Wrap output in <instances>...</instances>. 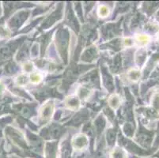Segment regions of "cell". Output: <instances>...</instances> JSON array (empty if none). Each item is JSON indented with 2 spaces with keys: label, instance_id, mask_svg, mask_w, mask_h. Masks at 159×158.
Listing matches in <instances>:
<instances>
[{
  "label": "cell",
  "instance_id": "obj_1",
  "mask_svg": "<svg viewBox=\"0 0 159 158\" xmlns=\"http://www.w3.org/2000/svg\"><path fill=\"white\" fill-rule=\"evenodd\" d=\"M53 41V44L62 64L65 66H67L70 63V59L72 56V45L73 43H77L76 37H72L71 31L61 22L57 25Z\"/></svg>",
  "mask_w": 159,
  "mask_h": 158
},
{
  "label": "cell",
  "instance_id": "obj_2",
  "mask_svg": "<svg viewBox=\"0 0 159 158\" xmlns=\"http://www.w3.org/2000/svg\"><path fill=\"white\" fill-rule=\"evenodd\" d=\"M65 2H57L54 5L51 11L46 14L41 23L37 29V33H43L55 28L60 21H63L64 17ZM59 25V24H58Z\"/></svg>",
  "mask_w": 159,
  "mask_h": 158
},
{
  "label": "cell",
  "instance_id": "obj_3",
  "mask_svg": "<svg viewBox=\"0 0 159 158\" xmlns=\"http://www.w3.org/2000/svg\"><path fill=\"white\" fill-rule=\"evenodd\" d=\"M124 16L120 17L116 21H106L101 25L98 30L99 40L101 43L109 41L115 38L120 37L123 34L122 25L124 22Z\"/></svg>",
  "mask_w": 159,
  "mask_h": 158
},
{
  "label": "cell",
  "instance_id": "obj_4",
  "mask_svg": "<svg viewBox=\"0 0 159 158\" xmlns=\"http://www.w3.org/2000/svg\"><path fill=\"white\" fill-rule=\"evenodd\" d=\"M68 129L63 124L58 122L52 121L44 127H41L38 131V134L44 140L48 141H59L68 134Z\"/></svg>",
  "mask_w": 159,
  "mask_h": 158
},
{
  "label": "cell",
  "instance_id": "obj_5",
  "mask_svg": "<svg viewBox=\"0 0 159 158\" xmlns=\"http://www.w3.org/2000/svg\"><path fill=\"white\" fill-rule=\"evenodd\" d=\"M154 136L155 130L147 128L138 120V128H136L135 134L133 137L134 142L143 149L149 150L150 149H152Z\"/></svg>",
  "mask_w": 159,
  "mask_h": 158
},
{
  "label": "cell",
  "instance_id": "obj_6",
  "mask_svg": "<svg viewBox=\"0 0 159 158\" xmlns=\"http://www.w3.org/2000/svg\"><path fill=\"white\" fill-rule=\"evenodd\" d=\"M56 104L54 99L47 100L42 104H40L37 116V124L38 128L44 127L52 122L56 111Z\"/></svg>",
  "mask_w": 159,
  "mask_h": 158
},
{
  "label": "cell",
  "instance_id": "obj_7",
  "mask_svg": "<svg viewBox=\"0 0 159 158\" xmlns=\"http://www.w3.org/2000/svg\"><path fill=\"white\" fill-rule=\"evenodd\" d=\"M31 16L32 9H21L9 17L6 26L11 33L19 31L21 27H23L25 24L29 21Z\"/></svg>",
  "mask_w": 159,
  "mask_h": 158
},
{
  "label": "cell",
  "instance_id": "obj_8",
  "mask_svg": "<svg viewBox=\"0 0 159 158\" xmlns=\"http://www.w3.org/2000/svg\"><path fill=\"white\" fill-rule=\"evenodd\" d=\"M39 108V103L37 101H28V102H18L12 104V109L18 114V117L25 120L37 116Z\"/></svg>",
  "mask_w": 159,
  "mask_h": 158
},
{
  "label": "cell",
  "instance_id": "obj_9",
  "mask_svg": "<svg viewBox=\"0 0 159 158\" xmlns=\"http://www.w3.org/2000/svg\"><path fill=\"white\" fill-rule=\"evenodd\" d=\"M63 23L66 27L69 29L71 32H73L76 36L80 33L81 26L80 21L78 19L77 16L74 11L72 2H66L65 3L64 17H63Z\"/></svg>",
  "mask_w": 159,
  "mask_h": 158
},
{
  "label": "cell",
  "instance_id": "obj_10",
  "mask_svg": "<svg viewBox=\"0 0 159 158\" xmlns=\"http://www.w3.org/2000/svg\"><path fill=\"white\" fill-rule=\"evenodd\" d=\"M100 78H101V85L103 86L108 93H114L116 90V80L114 76L110 72L108 66L103 60L100 61L99 66Z\"/></svg>",
  "mask_w": 159,
  "mask_h": 158
},
{
  "label": "cell",
  "instance_id": "obj_11",
  "mask_svg": "<svg viewBox=\"0 0 159 158\" xmlns=\"http://www.w3.org/2000/svg\"><path fill=\"white\" fill-rule=\"evenodd\" d=\"M27 37L26 35L20 36L0 47V61L7 60L15 55L23 42L27 40Z\"/></svg>",
  "mask_w": 159,
  "mask_h": 158
},
{
  "label": "cell",
  "instance_id": "obj_12",
  "mask_svg": "<svg viewBox=\"0 0 159 158\" xmlns=\"http://www.w3.org/2000/svg\"><path fill=\"white\" fill-rule=\"evenodd\" d=\"M91 113L89 108H83L79 109L72 115L66 123L63 124V126L68 128H73L74 130L82 127L85 124L88 123L90 120Z\"/></svg>",
  "mask_w": 159,
  "mask_h": 158
},
{
  "label": "cell",
  "instance_id": "obj_13",
  "mask_svg": "<svg viewBox=\"0 0 159 158\" xmlns=\"http://www.w3.org/2000/svg\"><path fill=\"white\" fill-rule=\"evenodd\" d=\"M5 134L6 136L14 145L23 150H30V146L25 138V133H23L20 129L13 127V126H8L5 129Z\"/></svg>",
  "mask_w": 159,
  "mask_h": 158
},
{
  "label": "cell",
  "instance_id": "obj_14",
  "mask_svg": "<svg viewBox=\"0 0 159 158\" xmlns=\"http://www.w3.org/2000/svg\"><path fill=\"white\" fill-rule=\"evenodd\" d=\"M77 83L79 85H83L89 86L93 89H101V78H100L99 70L98 68H93L89 70V71L85 73L82 76L80 77Z\"/></svg>",
  "mask_w": 159,
  "mask_h": 158
},
{
  "label": "cell",
  "instance_id": "obj_15",
  "mask_svg": "<svg viewBox=\"0 0 159 158\" xmlns=\"http://www.w3.org/2000/svg\"><path fill=\"white\" fill-rule=\"evenodd\" d=\"M108 120L102 112L98 114L93 118V121L91 122V125L95 135V141L98 143L100 142L101 139L103 138L104 134L108 128Z\"/></svg>",
  "mask_w": 159,
  "mask_h": 158
},
{
  "label": "cell",
  "instance_id": "obj_16",
  "mask_svg": "<svg viewBox=\"0 0 159 158\" xmlns=\"http://www.w3.org/2000/svg\"><path fill=\"white\" fill-rule=\"evenodd\" d=\"M99 48L98 45L93 43L85 47L79 56V62L82 64L94 65L99 59Z\"/></svg>",
  "mask_w": 159,
  "mask_h": 158
},
{
  "label": "cell",
  "instance_id": "obj_17",
  "mask_svg": "<svg viewBox=\"0 0 159 158\" xmlns=\"http://www.w3.org/2000/svg\"><path fill=\"white\" fill-rule=\"evenodd\" d=\"M25 135L30 149L34 151H44V140L36 132H33L27 127H25Z\"/></svg>",
  "mask_w": 159,
  "mask_h": 158
},
{
  "label": "cell",
  "instance_id": "obj_18",
  "mask_svg": "<svg viewBox=\"0 0 159 158\" xmlns=\"http://www.w3.org/2000/svg\"><path fill=\"white\" fill-rule=\"evenodd\" d=\"M89 138L85 133L77 132L75 133L70 138V144L72 149L76 151H83L86 150L89 146Z\"/></svg>",
  "mask_w": 159,
  "mask_h": 158
},
{
  "label": "cell",
  "instance_id": "obj_19",
  "mask_svg": "<svg viewBox=\"0 0 159 158\" xmlns=\"http://www.w3.org/2000/svg\"><path fill=\"white\" fill-rule=\"evenodd\" d=\"M33 41L31 40H25L23 43L20 46L18 52H16L14 61L18 64L23 63L26 61L31 60L30 58V49H31L32 43Z\"/></svg>",
  "mask_w": 159,
  "mask_h": 158
},
{
  "label": "cell",
  "instance_id": "obj_20",
  "mask_svg": "<svg viewBox=\"0 0 159 158\" xmlns=\"http://www.w3.org/2000/svg\"><path fill=\"white\" fill-rule=\"evenodd\" d=\"M121 37H118V38H115L109 41L105 42L100 44L99 46V51H102V52H113L115 54L119 53L123 47V42Z\"/></svg>",
  "mask_w": 159,
  "mask_h": 158
},
{
  "label": "cell",
  "instance_id": "obj_21",
  "mask_svg": "<svg viewBox=\"0 0 159 158\" xmlns=\"http://www.w3.org/2000/svg\"><path fill=\"white\" fill-rule=\"evenodd\" d=\"M115 2H101L98 5L94 14L98 19L105 20L109 17L113 10Z\"/></svg>",
  "mask_w": 159,
  "mask_h": 158
},
{
  "label": "cell",
  "instance_id": "obj_22",
  "mask_svg": "<svg viewBox=\"0 0 159 158\" xmlns=\"http://www.w3.org/2000/svg\"><path fill=\"white\" fill-rule=\"evenodd\" d=\"M119 132L120 130L117 127V125H111L110 127H108L103 137L104 141L108 147L112 148L115 146L118 138Z\"/></svg>",
  "mask_w": 159,
  "mask_h": 158
},
{
  "label": "cell",
  "instance_id": "obj_23",
  "mask_svg": "<svg viewBox=\"0 0 159 158\" xmlns=\"http://www.w3.org/2000/svg\"><path fill=\"white\" fill-rule=\"evenodd\" d=\"M135 5V2H117L115 3L113 8V13H112V17L111 19H116V17L118 16L122 17L124 14H128L131 12L132 10L133 7Z\"/></svg>",
  "mask_w": 159,
  "mask_h": 158
},
{
  "label": "cell",
  "instance_id": "obj_24",
  "mask_svg": "<svg viewBox=\"0 0 159 158\" xmlns=\"http://www.w3.org/2000/svg\"><path fill=\"white\" fill-rule=\"evenodd\" d=\"M95 90L86 85H79L75 89V95L82 102H89L94 95Z\"/></svg>",
  "mask_w": 159,
  "mask_h": 158
},
{
  "label": "cell",
  "instance_id": "obj_25",
  "mask_svg": "<svg viewBox=\"0 0 159 158\" xmlns=\"http://www.w3.org/2000/svg\"><path fill=\"white\" fill-rule=\"evenodd\" d=\"M159 61V51L153 53L150 56V59L145 63V67H144L143 73H142V78L143 80H146L149 77V75L152 73L153 70L155 68L156 65Z\"/></svg>",
  "mask_w": 159,
  "mask_h": 158
},
{
  "label": "cell",
  "instance_id": "obj_26",
  "mask_svg": "<svg viewBox=\"0 0 159 158\" xmlns=\"http://www.w3.org/2000/svg\"><path fill=\"white\" fill-rule=\"evenodd\" d=\"M81 104H82V101L75 94L68 95L63 100L64 108L72 112H76L79 109H81Z\"/></svg>",
  "mask_w": 159,
  "mask_h": 158
},
{
  "label": "cell",
  "instance_id": "obj_27",
  "mask_svg": "<svg viewBox=\"0 0 159 158\" xmlns=\"http://www.w3.org/2000/svg\"><path fill=\"white\" fill-rule=\"evenodd\" d=\"M59 149V141H48L44 143V152L46 158H56Z\"/></svg>",
  "mask_w": 159,
  "mask_h": 158
},
{
  "label": "cell",
  "instance_id": "obj_28",
  "mask_svg": "<svg viewBox=\"0 0 159 158\" xmlns=\"http://www.w3.org/2000/svg\"><path fill=\"white\" fill-rule=\"evenodd\" d=\"M137 126L135 123L131 122H124L121 125V130L120 132L122 133L124 137L128 138H133L134 135L136 131Z\"/></svg>",
  "mask_w": 159,
  "mask_h": 158
},
{
  "label": "cell",
  "instance_id": "obj_29",
  "mask_svg": "<svg viewBox=\"0 0 159 158\" xmlns=\"http://www.w3.org/2000/svg\"><path fill=\"white\" fill-rule=\"evenodd\" d=\"M134 43L139 48H144L146 46H147L150 43L151 40L150 35L147 33H136L133 37Z\"/></svg>",
  "mask_w": 159,
  "mask_h": 158
},
{
  "label": "cell",
  "instance_id": "obj_30",
  "mask_svg": "<svg viewBox=\"0 0 159 158\" xmlns=\"http://www.w3.org/2000/svg\"><path fill=\"white\" fill-rule=\"evenodd\" d=\"M159 2H143L141 4L140 10L141 12L150 17L154 12L158 10Z\"/></svg>",
  "mask_w": 159,
  "mask_h": 158
},
{
  "label": "cell",
  "instance_id": "obj_31",
  "mask_svg": "<svg viewBox=\"0 0 159 158\" xmlns=\"http://www.w3.org/2000/svg\"><path fill=\"white\" fill-rule=\"evenodd\" d=\"M121 104V97L120 96L116 93L110 94L107 99V105L113 111H117L120 108Z\"/></svg>",
  "mask_w": 159,
  "mask_h": 158
},
{
  "label": "cell",
  "instance_id": "obj_32",
  "mask_svg": "<svg viewBox=\"0 0 159 158\" xmlns=\"http://www.w3.org/2000/svg\"><path fill=\"white\" fill-rule=\"evenodd\" d=\"M147 51L145 48H139L135 51L134 56V62L138 67H142L147 62Z\"/></svg>",
  "mask_w": 159,
  "mask_h": 158
},
{
  "label": "cell",
  "instance_id": "obj_33",
  "mask_svg": "<svg viewBox=\"0 0 159 158\" xmlns=\"http://www.w3.org/2000/svg\"><path fill=\"white\" fill-rule=\"evenodd\" d=\"M125 78L127 81L131 82V84L136 83L139 81L140 78H142V73L138 68H131L128 70L125 73Z\"/></svg>",
  "mask_w": 159,
  "mask_h": 158
},
{
  "label": "cell",
  "instance_id": "obj_34",
  "mask_svg": "<svg viewBox=\"0 0 159 158\" xmlns=\"http://www.w3.org/2000/svg\"><path fill=\"white\" fill-rule=\"evenodd\" d=\"M44 73L40 70H34L29 75V81H30V85H37V86L40 85V83L44 80Z\"/></svg>",
  "mask_w": 159,
  "mask_h": 158
},
{
  "label": "cell",
  "instance_id": "obj_35",
  "mask_svg": "<svg viewBox=\"0 0 159 158\" xmlns=\"http://www.w3.org/2000/svg\"><path fill=\"white\" fill-rule=\"evenodd\" d=\"M72 6H73L74 11H75V14L77 16L78 19L79 20L81 23L85 24V17H84V12H83V9H82V4L81 2H72Z\"/></svg>",
  "mask_w": 159,
  "mask_h": 158
},
{
  "label": "cell",
  "instance_id": "obj_36",
  "mask_svg": "<svg viewBox=\"0 0 159 158\" xmlns=\"http://www.w3.org/2000/svg\"><path fill=\"white\" fill-rule=\"evenodd\" d=\"M30 84L29 76L25 73H20L14 79V85L18 87H25Z\"/></svg>",
  "mask_w": 159,
  "mask_h": 158
},
{
  "label": "cell",
  "instance_id": "obj_37",
  "mask_svg": "<svg viewBox=\"0 0 159 158\" xmlns=\"http://www.w3.org/2000/svg\"><path fill=\"white\" fill-rule=\"evenodd\" d=\"M143 31L147 32V34H155L159 31L158 24L155 21H149L145 22L143 26Z\"/></svg>",
  "mask_w": 159,
  "mask_h": 158
},
{
  "label": "cell",
  "instance_id": "obj_38",
  "mask_svg": "<svg viewBox=\"0 0 159 158\" xmlns=\"http://www.w3.org/2000/svg\"><path fill=\"white\" fill-rule=\"evenodd\" d=\"M150 108L159 114V91L152 93V96L150 97Z\"/></svg>",
  "mask_w": 159,
  "mask_h": 158
},
{
  "label": "cell",
  "instance_id": "obj_39",
  "mask_svg": "<svg viewBox=\"0 0 159 158\" xmlns=\"http://www.w3.org/2000/svg\"><path fill=\"white\" fill-rule=\"evenodd\" d=\"M82 4V9H83V12H84L85 18L87 17L91 13L94 11V7H96V2H83Z\"/></svg>",
  "mask_w": 159,
  "mask_h": 158
},
{
  "label": "cell",
  "instance_id": "obj_40",
  "mask_svg": "<svg viewBox=\"0 0 159 158\" xmlns=\"http://www.w3.org/2000/svg\"><path fill=\"white\" fill-rule=\"evenodd\" d=\"M40 45L37 41H33L32 43L31 49H30V58L31 60H34L40 57Z\"/></svg>",
  "mask_w": 159,
  "mask_h": 158
},
{
  "label": "cell",
  "instance_id": "obj_41",
  "mask_svg": "<svg viewBox=\"0 0 159 158\" xmlns=\"http://www.w3.org/2000/svg\"><path fill=\"white\" fill-rule=\"evenodd\" d=\"M110 158H127V153L122 147H115L111 152Z\"/></svg>",
  "mask_w": 159,
  "mask_h": 158
},
{
  "label": "cell",
  "instance_id": "obj_42",
  "mask_svg": "<svg viewBox=\"0 0 159 158\" xmlns=\"http://www.w3.org/2000/svg\"><path fill=\"white\" fill-rule=\"evenodd\" d=\"M21 70H22V73L25 74H31L32 72L34 71V69H35V65L33 63V62L32 60H29L25 62V63H21Z\"/></svg>",
  "mask_w": 159,
  "mask_h": 158
},
{
  "label": "cell",
  "instance_id": "obj_43",
  "mask_svg": "<svg viewBox=\"0 0 159 158\" xmlns=\"http://www.w3.org/2000/svg\"><path fill=\"white\" fill-rule=\"evenodd\" d=\"M155 140H154V142L153 143L152 148L153 150H155L156 149L159 147V120L157 123V130L155 131Z\"/></svg>",
  "mask_w": 159,
  "mask_h": 158
},
{
  "label": "cell",
  "instance_id": "obj_44",
  "mask_svg": "<svg viewBox=\"0 0 159 158\" xmlns=\"http://www.w3.org/2000/svg\"><path fill=\"white\" fill-rule=\"evenodd\" d=\"M4 89H5V85H4L2 82H0V96H1V94H2V93H3Z\"/></svg>",
  "mask_w": 159,
  "mask_h": 158
},
{
  "label": "cell",
  "instance_id": "obj_45",
  "mask_svg": "<svg viewBox=\"0 0 159 158\" xmlns=\"http://www.w3.org/2000/svg\"><path fill=\"white\" fill-rule=\"evenodd\" d=\"M156 20L157 22H159V10H157V11L156 12Z\"/></svg>",
  "mask_w": 159,
  "mask_h": 158
},
{
  "label": "cell",
  "instance_id": "obj_46",
  "mask_svg": "<svg viewBox=\"0 0 159 158\" xmlns=\"http://www.w3.org/2000/svg\"><path fill=\"white\" fill-rule=\"evenodd\" d=\"M1 14H2V7H1V2H0V17H1Z\"/></svg>",
  "mask_w": 159,
  "mask_h": 158
},
{
  "label": "cell",
  "instance_id": "obj_47",
  "mask_svg": "<svg viewBox=\"0 0 159 158\" xmlns=\"http://www.w3.org/2000/svg\"><path fill=\"white\" fill-rule=\"evenodd\" d=\"M155 156H157V157H159V151H157V153H156V154L154 155Z\"/></svg>",
  "mask_w": 159,
  "mask_h": 158
},
{
  "label": "cell",
  "instance_id": "obj_48",
  "mask_svg": "<svg viewBox=\"0 0 159 158\" xmlns=\"http://www.w3.org/2000/svg\"><path fill=\"white\" fill-rule=\"evenodd\" d=\"M158 41H159V35H158Z\"/></svg>",
  "mask_w": 159,
  "mask_h": 158
},
{
  "label": "cell",
  "instance_id": "obj_49",
  "mask_svg": "<svg viewBox=\"0 0 159 158\" xmlns=\"http://www.w3.org/2000/svg\"><path fill=\"white\" fill-rule=\"evenodd\" d=\"M133 158H137V157H135V156H134V157H133Z\"/></svg>",
  "mask_w": 159,
  "mask_h": 158
}]
</instances>
